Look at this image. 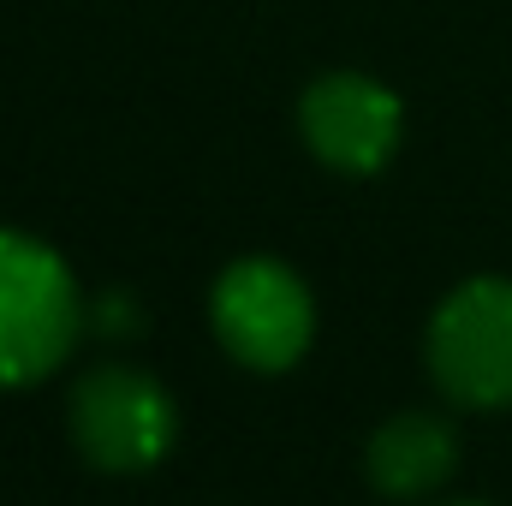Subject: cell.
Listing matches in <instances>:
<instances>
[{"mask_svg": "<svg viewBox=\"0 0 512 506\" xmlns=\"http://www.w3.org/2000/svg\"><path fill=\"white\" fill-rule=\"evenodd\" d=\"M84 328V298L60 251L0 227V387L54 376Z\"/></svg>", "mask_w": 512, "mask_h": 506, "instance_id": "obj_1", "label": "cell"}, {"mask_svg": "<svg viewBox=\"0 0 512 506\" xmlns=\"http://www.w3.org/2000/svg\"><path fill=\"white\" fill-rule=\"evenodd\" d=\"M429 376L453 405H512V280H465L429 316Z\"/></svg>", "mask_w": 512, "mask_h": 506, "instance_id": "obj_2", "label": "cell"}, {"mask_svg": "<svg viewBox=\"0 0 512 506\" xmlns=\"http://www.w3.org/2000/svg\"><path fill=\"white\" fill-rule=\"evenodd\" d=\"M209 322L245 370H292L316 334V304L286 262L239 256L209 292Z\"/></svg>", "mask_w": 512, "mask_h": 506, "instance_id": "obj_3", "label": "cell"}, {"mask_svg": "<svg viewBox=\"0 0 512 506\" xmlns=\"http://www.w3.org/2000/svg\"><path fill=\"white\" fill-rule=\"evenodd\" d=\"M173 429L179 417L167 387L143 370L108 364L72 387V441L96 471H114V477L149 471L173 447Z\"/></svg>", "mask_w": 512, "mask_h": 506, "instance_id": "obj_4", "label": "cell"}, {"mask_svg": "<svg viewBox=\"0 0 512 506\" xmlns=\"http://www.w3.org/2000/svg\"><path fill=\"white\" fill-rule=\"evenodd\" d=\"M298 131H304V143H310V155L322 167L376 173L399 149L405 108L370 72H322L298 102Z\"/></svg>", "mask_w": 512, "mask_h": 506, "instance_id": "obj_5", "label": "cell"}, {"mask_svg": "<svg viewBox=\"0 0 512 506\" xmlns=\"http://www.w3.org/2000/svg\"><path fill=\"white\" fill-rule=\"evenodd\" d=\"M364 465H370V483H376L382 495L411 501V495H429V489H441V483L453 477L459 441H453V429H447L441 417H429V411H399V417H387L382 429L370 435Z\"/></svg>", "mask_w": 512, "mask_h": 506, "instance_id": "obj_6", "label": "cell"}, {"mask_svg": "<svg viewBox=\"0 0 512 506\" xmlns=\"http://www.w3.org/2000/svg\"><path fill=\"white\" fill-rule=\"evenodd\" d=\"M459 506H483V501H459Z\"/></svg>", "mask_w": 512, "mask_h": 506, "instance_id": "obj_7", "label": "cell"}]
</instances>
